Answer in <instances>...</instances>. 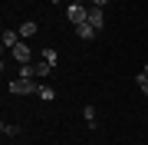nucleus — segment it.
<instances>
[{
	"mask_svg": "<svg viewBox=\"0 0 148 145\" xmlns=\"http://www.w3.org/2000/svg\"><path fill=\"white\" fill-rule=\"evenodd\" d=\"M40 86H33V79H27V76H16V79L10 82V92L13 96H33Z\"/></svg>",
	"mask_w": 148,
	"mask_h": 145,
	"instance_id": "f257e3e1",
	"label": "nucleus"
},
{
	"mask_svg": "<svg viewBox=\"0 0 148 145\" xmlns=\"http://www.w3.org/2000/svg\"><path fill=\"white\" fill-rule=\"evenodd\" d=\"M86 13H89V10H86L82 3H69V7H66V20H73V27L86 23Z\"/></svg>",
	"mask_w": 148,
	"mask_h": 145,
	"instance_id": "f03ea898",
	"label": "nucleus"
},
{
	"mask_svg": "<svg viewBox=\"0 0 148 145\" xmlns=\"http://www.w3.org/2000/svg\"><path fill=\"white\" fill-rule=\"evenodd\" d=\"M86 23H92L95 30H102V27H106V16H102V7H92V3H89V13H86Z\"/></svg>",
	"mask_w": 148,
	"mask_h": 145,
	"instance_id": "7ed1b4c3",
	"label": "nucleus"
},
{
	"mask_svg": "<svg viewBox=\"0 0 148 145\" xmlns=\"http://www.w3.org/2000/svg\"><path fill=\"white\" fill-rule=\"evenodd\" d=\"M10 53H13V59H16L20 66H27V63H30V56H33V49H30L27 43H20V46H13Z\"/></svg>",
	"mask_w": 148,
	"mask_h": 145,
	"instance_id": "20e7f679",
	"label": "nucleus"
},
{
	"mask_svg": "<svg viewBox=\"0 0 148 145\" xmlns=\"http://www.w3.org/2000/svg\"><path fill=\"white\" fill-rule=\"evenodd\" d=\"M33 76H36V79H46V76H53V63H46V59L33 63Z\"/></svg>",
	"mask_w": 148,
	"mask_h": 145,
	"instance_id": "39448f33",
	"label": "nucleus"
},
{
	"mask_svg": "<svg viewBox=\"0 0 148 145\" xmlns=\"http://www.w3.org/2000/svg\"><path fill=\"white\" fill-rule=\"evenodd\" d=\"M95 33H99V30H95L92 23H79V27H76V36H79V40H86V43H89Z\"/></svg>",
	"mask_w": 148,
	"mask_h": 145,
	"instance_id": "423d86ee",
	"label": "nucleus"
},
{
	"mask_svg": "<svg viewBox=\"0 0 148 145\" xmlns=\"http://www.w3.org/2000/svg\"><path fill=\"white\" fill-rule=\"evenodd\" d=\"M33 33H36V23H33V20L20 23V36H23V40H27V36H33Z\"/></svg>",
	"mask_w": 148,
	"mask_h": 145,
	"instance_id": "0eeeda50",
	"label": "nucleus"
},
{
	"mask_svg": "<svg viewBox=\"0 0 148 145\" xmlns=\"http://www.w3.org/2000/svg\"><path fill=\"white\" fill-rule=\"evenodd\" d=\"M36 99H43V102H49V99H56V92L49 89V86H40V89H36Z\"/></svg>",
	"mask_w": 148,
	"mask_h": 145,
	"instance_id": "6e6552de",
	"label": "nucleus"
},
{
	"mask_svg": "<svg viewBox=\"0 0 148 145\" xmlns=\"http://www.w3.org/2000/svg\"><path fill=\"white\" fill-rule=\"evenodd\" d=\"M82 115H86V122H89V129H95V106H86Z\"/></svg>",
	"mask_w": 148,
	"mask_h": 145,
	"instance_id": "1a4fd4ad",
	"label": "nucleus"
},
{
	"mask_svg": "<svg viewBox=\"0 0 148 145\" xmlns=\"http://www.w3.org/2000/svg\"><path fill=\"white\" fill-rule=\"evenodd\" d=\"M43 59H46V63H53V66H56V63H59V53H56L53 46H49V49H43Z\"/></svg>",
	"mask_w": 148,
	"mask_h": 145,
	"instance_id": "9d476101",
	"label": "nucleus"
},
{
	"mask_svg": "<svg viewBox=\"0 0 148 145\" xmlns=\"http://www.w3.org/2000/svg\"><path fill=\"white\" fill-rule=\"evenodd\" d=\"M135 82H138V89L148 96V73H138V76H135Z\"/></svg>",
	"mask_w": 148,
	"mask_h": 145,
	"instance_id": "9b49d317",
	"label": "nucleus"
},
{
	"mask_svg": "<svg viewBox=\"0 0 148 145\" xmlns=\"http://www.w3.org/2000/svg\"><path fill=\"white\" fill-rule=\"evenodd\" d=\"M0 129H3V135H16V125H10V122H3Z\"/></svg>",
	"mask_w": 148,
	"mask_h": 145,
	"instance_id": "f8f14e48",
	"label": "nucleus"
},
{
	"mask_svg": "<svg viewBox=\"0 0 148 145\" xmlns=\"http://www.w3.org/2000/svg\"><path fill=\"white\" fill-rule=\"evenodd\" d=\"M109 3V0H92V7H106Z\"/></svg>",
	"mask_w": 148,
	"mask_h": 145,
	"instance_id": "ddd939ff",
	"label": "nucleus"
},
{
	"mask_svg": "<svg viewBox=\"0 0 148 145\" xmlns=\"http://www.w3.org/2000/svg\"><path fill=\"white\" fill-rule=\"evenodd\" d=\"M69 3H82V7H86V3H92V0H69Z\"/></svg>",
	"mask_w": 148,
	"mask_h": 145,
	"instance_id": "4468645a",
	"label": "nucleus"
},
{
	"mask_svg": "<svg viewBox=\"0 0 148 145\" xmlns=\"http://www.w3.org/2000/svg\"><path fill=\"white\" fill-rule=\"evenodd\" d=\"M145 73H148V63H145Z\"/></svg>",
	"mask_w": 148,
	"mask_h": 145,
	"instance_id": "2eb2a0df",
	"label": "nucleus"
}]
</instances>
